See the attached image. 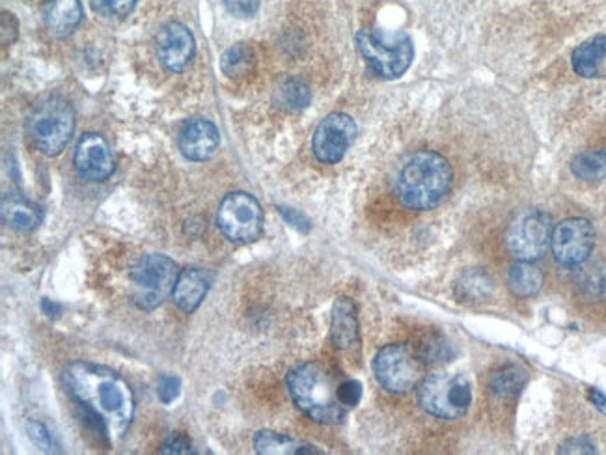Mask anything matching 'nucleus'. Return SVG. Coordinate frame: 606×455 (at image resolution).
<instances>
[{
  "label": "nucleus",
  "instance_id": "nucleus-37",
  "mask_svg": "<svg viewBox=\"0 0 606 455\" xmlns=\"http://www.w3.org/2000/svg\"><path fill=\"white\" fill-rule=\"evenodd\" d=\"M560 452L562 454H593L595 446L586 437H582V439H569L560 448Z\"/></svg>",
  "mask_w": 606,
  "mask_h": 455
},
{
  "label": "nucleus",
  "instance_id": "nucleus-33",
  "mask_svg": "<svg viewBox=\"0 0 606 455\" xmlns=\"http://www.w3.org/2000/svg\"><path fill=\"white\" fill-rule=\"evenodd\" d=\"M193 452V442L183 435V433H174L172 437H168L165 446L161 448V454H191Z\"/></svg>",
  "mask_w": 606,
  "mask_h": 455
},
{
  "label": "nucleus",
  "instance_id": "nucleus-34",
  "mask_svg": "<svg viewBox=\"0 0 606 455\" xmlns=\"http://www.w3.org/2000/svg\"><path fill=\"white\" fill-rule=\"evenodd\" d=\"M180 379L174 375H163L159 379V398L163 403H172L180 394Z\"/></svg>",
  "mask_w": 606,
  "mask_h": 455
},
{
  "label": "nucleus",
  "instance_id": "nucleus-5",
  "mask_svg": "<svg viewBox=\"0 0 606 455\" xmlns=\"http://www.w3.org/2000/svg\"><path fill=\"white\" fill-rule=\"evenodd\" d=\"M178 265L163 254H148L131 269L133 301L140 310H153L163 304L176 288Z\"/></svg>",
  "mask_w": 606,
  "mask_h": 455
},
{
  "label": "nucleus",
  "instance_id": "nucleus-36",
  "mask_svg": "<svg viewBox=\"0 0 606 455\" xmlns=\"http://www.w3.org/2000/svg\"><path fill=\"white\" fill-rule=\"evenodd\" d=\"M278 211H280V215L286 219V222L293 226V228H297V230H301V232H308L310 230V222L308 219L304 217L303 213H299V211H295V209H290V207H278Z\"/></svg>",
  "mask_w": 606,
  "mask_h": 455
},
{
  "label": "nucleus",
  "instance_id": "nucleus-21",
  "mask_svg": "<svg viewBox=\"0 0 606 455\" xmlns=\"http://www.w3.org/2000/svg\"><path fill=\"white\" fill-rule=\"evenodd\" d=\"M256 452L262 455H306L323 454L314 444L291 439L275 431H260L254 439Z\"/></svg>",
  "mask_w": 606,
  "mask_h": 455
},
{
  "label": "nucleus",
  "instance_id": "nucleus-4",
  "mask_svg": "<svg viewBox=\"0 0 606 455\" xmlns=\"http://www.w3.org/2000/svg\"><path fill=\"white\" fill-rule=\"evenodd\" d=\"M75 129V112L64 97L42 99L28 118V135L40 152L55 157L68 146Z\"/></svg>",
  "mask_w": 606,
  "mask_h": 455
},
{
  "label": "nucleus",
  "instance_id": "nucleus-16",
  "mask_svg": "<svg viewBox=\"0 0 606 455\" xmlns=\"http://www.w3.org/2000/svg\"><path fill=\"white\" fill-rule=\"evenodd\" d=\"M83 19L81 0H45L43 21L53 38H68Z\"/></svg>",
  "mask_w": 606,
  "mask_h": 455
},
{
  "label": "nucleus",
  "instance_id": "nucleus-29",
  "mask_svg": "<svg viewBox=\"0 0 606 455\" xmlns=\"http://www.w3.org/2000/svg\"><path fill=\"white\" fill-rule=\"evenodd\" d=\"M416 355L424 364H444L454 357V349L450 342L441 336V334H426L424 338H420V342L416 344Z\"/></svg>",
  "mask_w": 606,
  "mask_h": 455
},
{
  "label": "nucleus",
  "instance_id": "nucleus-7",
  "mask_svg": "<svg viewBox=\"0 0 606 455\" xmlns=\"http://www.w3.org/2000/svg\"><path fill=\"white\" fill-rule=\"evenodd\" d=\"M551 219L539 209H521L513 215L504 243L511 256L521 262H534L551 243Z\"/></svg>",
  "mask_w": 606,
  "mask_h": 455
},
{
  "label": "nucleus",
  "instance_id": "nucleus-38",
  "mask_svg": "<svg viewBox=\"0 0 606 455\" xmlns=\"http://www.w3.org/2000/svg\"><path fill=\"white\" fill-rule=\"evenodd\" d=\"M17 38V21L15 17H12V25L8 27V21L2 17V43L8 45V43H14Z\"/></svg>",
  "mask_w": 606,
  "mask_h": 455
},
{
  "label": "nucleus",
  "instance_id": "nucleus-15",
  "mask_svg": "<svg viewBox=\"0 0 606 455\" xmlns=\"http://www.w3.org/2000/svg\"><path fill=\"white\" fill-rule=\"evenodd\" d=\"M219 129L204 118L191 120L181 129L178 146L181 153L191 161H206L219 150Z\"/></svg>",
  "mask_w": 606,
  "mask_h": 455
},
{
  "label": "nucleus",
  "instance_id": "nucleus-19",
  "mask_svg": "<svg viewBox=\"0 0 606 455\" xmlns=\"http://www.w3.org/2000/svg\"><path fill=\"white\" fill-rule=\"evenodd\" d=\"M571 66L584 79L606 75V36H593L571 55Z\"/></svg>",
  "mask_w": 606,
  "mask_h": 455
},
{
  "label": "nucleus",
  "instance_id": "nucleus-9",
  "mask_svg": "<svg viewBox=\"0 0 606 455\" xmlns=\"http://www.w3.org/2000/svg\"><path fill=\"white\" fill-rule=\"evenodd\" d=\"M357 47L370 68L383 79H398L413 62V42L407 36L385 42L373 30H359Z\"/></svg>",
  "mask_w": 606,
  "mask_h": 455
},
{
  "label": "nucleus",
  "instance_id": "nucleus-22",
  "mask_svg": "<svg viewBox=\"0 0 606 455\" xmlns=\"http://www.w3.org/2000/svg\"><path fill=\"white\" fill-rule=\"evenodd\" d=\"M493 293V278L483 269H469L455 282V297L463 303H483Z\"/></svg>",
  "mask_w": 606,
  "mask_h": 455
},
{
  "label": "nucleus",
  "instance_id": "nucleus-35",
  "mask_svg": "<svg viewBox=\"0 0 606 455\" xmlns=\"http://www.w3.org/2000/svg\"><path fill=\"white\" fill-rule=\"evenodd\" d=\"M224 6L237 17H252L260 8V0H224Z\"/></svg>",
  "mask_w": 606,
  "mask_h": 455
},
{
  "label": "nucleus",
  "instance_id": "nucleus-1",
  "mask_svg": "<svg viewBox=\"0 0 606 455\" xmlns=\"http://www.w3.org/2000/svg\"><path fill=\"white\" fill-rule=\"evenodd\" d=\"M71 398L83 405L103 435L122 439L135 413V398L129 385L111 368L90 362H73L64 372Z\"/></svg>",
  "mask_w": 606,
  "mask_h": 455
},
{
  "label": "nucleus",
  "instance_id": "nucleus-24",
  "mask_svg": "<svg viewBox=\"0 0 606 455\" xmlns=\"http://www.w3.org/2000/svg\"><path fill=\"white\" fill-rule=\"evenodd\" d=\"M577 290L588 301H605L606 299V263H590L580 267L575 278Z\"/></svg>",
  "mask_w": 606,
  "mask_h": 455
},
{
  "label": "nucleus",
  "instance_id": "nucleus-32",
  "mask_svg": "<svg viewBox=\"0 0 606 455\" xmlns=\"http://www.w3.org/2000/svg\"><path fill=\"white\" fill-rule=\"evenodd\" d=\"M27 433L28 437H30V441L34 442L38 448H42V450H53V439H51L49 431H47L45 426L40 424V422L28 420Z\"/></svg>",
  "mask_w": 606,
  "mask_h": 455
},
{
  "label": "nucleus",
  "instance_id": "nucleus-17",
  "mask_svg": "<svg viewBox=\"0 0 606 455\" xmlns=\"http://www.w3.org/2000/svg\"><path fill=\"white\" fill-rule=\"evenodd\" d=\"M211 278L213 276L209 275L206 269H196V267L183 269L178 276L176 288L172 291L174 303L178 304V308L187 314L194 312L204 301L209 286H211Z\"/></svg>",
  "mask_w": 606,
  "mask_h": 455
},
{
  "label": "nucleus",
  "instance_id": "nucleus-31",
  "mask_svg": "<svg viewBox=\"0 0 606 455\" xmlns=\"http://www.w3.org/2000/svg\"><path fill=\"white\" fill-rule=\"evenodd\" d=\"M362 398V385L359 381L347 379L338 385V400L344 405L345 409H351L359 403Z\"/></svg>",
  "mask_w": 606,
  "mask_h": 455
},
{
  "label": "nucleus",
  "instance_id": "nucleus-12",
  "mask_svg": "<svg viewBox=\"0 0 606 455\" xmlns=\"http://www.w3.org/2000/svg\"><path fill=\"white\" fill-rule=\"evenodd\" d=\"M357 137V124L344 112H332L317 125L312 150L319 163L334 165L344 159L345 152Z\"/></svg>",
  "mask_w": 606,
  "mask_h": 455
},
{
  "label": "nucleus",
  "instance_id": "nucleus-11",
  "mask_svg": "<svg viewBox=\"0 0 606 455\" xmlns=\"http://www.w3.org/2000/svg\"><path fill=\"white\" fill-rule=\"evenodd\" d=\"M595 245V230L586 219L560 222L551 235L554 260L564 267H579L590 258Z\"/></svg>",
  "mask_w": 606,
  "mask_h": 455
},
{
  "label": "nucleus",
  "instance_id": "nucleus-6",
  "mask_svg": "<svg viewBox=\"0 0 606 455\" xmlns=\"http://www.w3.org/2000/svg\"><path fill=\"white\" fill-rule=\"evenodd\" d=\"M418 401L427 414L442 420H455L469 411L472 392L465 377L435 373L420 383Z\"/></svg>",
  "mask_w": 606,
  "mask_h": 455
},
{
  "label": "nucleus",
  "instance_id": "nucleus-39",
  "mask_svg": "<svg viewBox=\"0 0 606 455\" xmlns=\"http://www.w3.org/2000/svg\"><path fill=\"white\" fill-rule=\"evenodd\" d=\"M590 400L593 401V405H595L601 413L606 414V398L601 392L590 390Z\"/></svg>",
  "mask_w": 606,
  "mask_h": 455
},
{
  "label": "nucleus",
  "instance_id": "nucleus-23",
  "mask_svg": "<svg viewBox=\"0 0 606 455\" xmlns=\"http://www.w3.org/2000/svg\"><path fill=\"white\" fill-rule=\"evenodd\" d=\"M506 284L513 295L517 297H532L543 286V273L538 265L532 262H519L511 265Z\"/></svg>",
  "mask_w": 606,
  "mask_h": 455
},
{
  "label": "nucleus",
  "instance_id": "nucleus-3",
  "mask_svg": "<svg viewBox=\"0 0 606 455\" xmlns=\"http://www.w3.org/2000/svg\"><path fill=\"white\" fill-rule=\"evenodd\" d=\"M338 385L336 375L316 362L303 364L288 375L291 400L319 424L344 420L347 409L338 400Z\"/></svg>",
  "mask_w": 606,
  "mask_h": 455
},
{
  "label": "nucleus",
  "instance_id": "nucleus-28",
  "mask_svg": "<svg viewBox=\"0 0 606 455\" xmlns=\"http://www.w3.org/2000/svg\"><path fill=\"white\" fill-rule=\"evenodd\" d=\"M254 64L256 56L247 43H237L222 55L221 68L224 75H228L230 79L245 77L252 71Z\"/></svg>",
  "mask_w": 606,
  "mask_h": 455
},
{
  "label": "nucleus",
  "instance_id": "nucleus-2",
  "mask_svg": "<svg viewBox=\"0 0 606 455\" xmlns=\"http://www.w3.org/2000/svg\"><path fill=\"white\" fill-rule=\"evenodd\" d=\"M454 172L441 153H414L401 168L396 180V194L403 206L426 211L439 206L450 191Z\"/></svg>",
  "mask_w": 606,
  "mask_h": 455
},
{
  "label": "nucleus",
  "instance_id": "nucleus-40",
  "mask_svg": "<svg viewBox=\"0 0 606 455\" xmlns=\"http://www.w3.org/2000/svg\"><path fill=\"white\" fill-rule=\"evenodd\" d=\"M43 312L51 319L58 318V312H60V306L55 303H51L49 299H43L42 301Z\"/></svg>",
  "mask_w": 606,
  "mask_h": 455
},
{
  "label": "nucleus",
  "instance_id": "nucleus-13",
  "mask_svg": "<svg viewBox=\"0 0 606 455\" xmlns=\"http://www.w3.org/2000/svg\"><path fill=\"white\" fill-rule=\"evenodd\" d=\"M157 58L168 71L180 73L191 64L194 56V38L191 30L181 23H168L155 38Z\"/></svg>",
  "mask_w": 606,
  "mask_h": 455
},
{
  "label": "nucleus",
  "instance_id": "nucleus-20",
  "mask_svg": "<svg viewBox=\"0 0 606 455\" xmlns=\"http://www.w3.org/2000/svg\"><path fill=\"white\" fill-rule=\"evenodd\" d=\"M2 222L17 232H32L40 224V209L19 194H6L2 198Z\"/></svg>",
  "mask_w": 606,
  "mask_h": 455
},
{
  "label": "nucleus",
  "instance_id": "nucleus-30",
  "mask_svg": "<svg viewBox=\"0 0 606 455\" xmlns=\"http://www.w3.org/2000/svg\"><path fill=\"white\" fill-rule=\"evenodd\" d=\"M99 14L107 17H125L135 8L137 0H92Z\"/></svg>",
  "mask_w": 606,
  "mask_h": 455
},
{
  "label": "nucleus",
  "instance_id": "nucleus-14",
  "mask_svg": "<svg viewBox=\"0 0 606 455\" xmlns=\"http://www.w3.org/2000/svg\"><path fill=\"white\" fill-rule=\"evenodd\" d=\"M75 168L86 180L105 181L111 178L114 157L107 140L96 133L84 135L75 150Z\"/></svg>",
  "mask_w": 606,
  "mask_h": 455
},
{
  "label": "nucleus",
  "instance_id": "nucleus-10",
  "mask_svg": "<svg viewBox=\"0 0 606 455\" xmlns=\"http://www.w3.org/2000/svg\"><path fill=\"white\" fill-rule=\"evenodd\" d=\"M217 224L230 241L252 243L262 235V206L252 194H228L219 206Z\"/></svg>",
  "mask_w": 606,
  "mask_h": 455
},
{
  "label": "nucleus",
  "instance_id": "nucleus-18",
  "mask_svg": "<svg viewBox=\"0 0 606 455\" xmlns=\"http://www.w3.org/2000/svg\"><path fill=\"white\" fill-rule=\"evenodd\" d=\"M332 342L338 349H349L359 340V318L357 308L351 299L340 297L332 308Z\"/></svg>",
  "mask_w": 606,
  "mask_h": 455
},
{
  "label": "nucleus",
  "instance_id": "nucleus-8",
  "mask_svg": "<svg viewBox=\"0 0 606 455\" xmlns=\"http://www.w3.org/2000/svg\"><path fill=\"white\" fill-rule=\"evenodd\" d=\"M373 373L379 385L388 392L405 394L420 385L424 362L409 345H386L375 355Z\"/></svg>",
  "mask_w": 606,
  "mask_h": 455
},
{
  "label": "nucleus",
  "instance_id": "nucleus-25",
  "mask_svg": "<svg viewBox=\"0 0 606 455\" xmlns=\"http://www.w3.org/2000/svg\"><path fill=\"white\" fill-rule=\"evenodd\" d=\"M275 101L276 105L284 111H301L310 103V88L301 79L288 77V79H284L282 83L278 84Z\"/></svg>",
  "mask_w": 606,
  "mask_h": 455
},
{
  "label": "nucleus",
  "instance_id": "nucleus-27",
  "mask_svg": "<svg viewBox=\"0 0 606 455\" xmlns=\"http://www.w3.org/2000/svg\"><path fill=\"white\" fill-rule=\"evenodd\" d=\"M571 172L582 181L606 180V148L579 153L571 161Z\"/></svg>",
  "mask_w": 606,
  "mask_h": 455
},
{
  "label": "nucleus",
  "instance_id": "nucleus-26",
  "mask_svg": "<svg viewBox=\"0 0 606 455\" xmlns=\"http://www.w3.org/2000/svg\"><path fill=\"white\" fill-rule=\"evenodd\" d=\"M526 383V372L521 366H504L493 373L489 379V390L498 398H513L523 390Z\"/></svg>",
  "mask_w": 606,
  "mask_h": 455
}]
</instances>
